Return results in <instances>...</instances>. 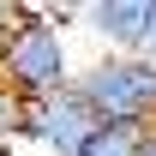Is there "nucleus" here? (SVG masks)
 <instances>
[{
	"label": "nucleus",
	"mask_w": 156,
	"mask_h": 156,
	"mask_svg": "<svg viewBox=\"0 0 156 156\" xmlns=\"http://www.w3.org/2000/svg\"><path fill=\"white\" fill-rule=\"evenodd\" d=\"M78 60H72V42H66V24H60L54 6H24L12 36L0 48V84L30 108L42 96H60L72 84Z\"/></svg>",
	"instance_id": "1"
},
{
	"label": "nucleus",
	"mask_w": 156,
	"mask_h": 156,
	"mask_svg": "<svg viewBox=\"0 0 156 156\" xmlns=\"http://www.w3.org/2000/svg\"><path fill=\"white\" fill-rule=\"evenodd\" d=\"M138 156H156V126L144 132V144H138Z\"/></svg>",
	"instance_id": "8"
},
{
	"label": "nucleus",
	"mask_w": 156,
	"mask_h": 156,
	"mask_svg": "<svg viewBox=\"0 0 156 156\" xmlns=\"http://www.w3.org/2000/svg\"><path fill=\"white\" fill-rule=\"evenodd\" d=\"M138 144H144V126H96L78 156H138Z\"/></svg>",
	"instance_id": "5"
},
{
	"label": "nucleus",
	"mask_w": 156,
	"mask_h": 156,
	"mask_svg": "<svg viewBox=\"0 0 156 156\" xmlns=\"http://www.w3.org/2000/svg\"><path fill=\"white\" fill-rule=\"evenodd\" d=\"M24 6H12V0H0V48H6V36H12V24H18Z\"/></svg>",
	"instance_id": "6"
},
{
	"label": "nucleus",
	"mask_w": 156,
	"mask_h": 156,
	"mask_svg": "<svg viewBox=\"0 0 156 156\" xmlns=\"http://www.w3.org/2000/svg\"><path fill=\"white\" fill-rule=\"evenodd\" d=\"M78 18L90 36H102L114 54H144V24H150V0H90L78 6Z\"/></svg>",
	"instance_id": "4"
},
{
	"label": "nucleus",
	"mask_w": 156,
	"mask_h": 156,
	"mask_svg": "<svg viewBox=\"0 0 156 156\" xmlns=\"http://www.w3.org/2000/svg\"><path fill=\"white\" fill-rule=\"evenodd\" d=\"M72 96L96 114V126H156V60L102 54L72 72Z\"/></svg>",
	"instance_id": "2"
},
{
	"label": "nucleus",
	"mask_w": 156,
	"mask_h": 156,
	"mask_svg": "<svg viewBox=\"0 0 156 156\" xmlns=\"http://www.w3.org/2000/svg\"><path fill=\"white\" fill-rule=\"evenodd\" d=\"M90 132H96V114L84 108V102L72 96V84L60 90V96H42L24 108V132L30 144H42L48 156H78L84 144H90Z\"/></svg>",
	"instance_id": "3"
},
{
	"label": "nucleus",
	"mask_w": 156,
	"mask_h": 156,
	"mask_svg": "<svg viewBox=\"0 0 156 156\" xmlns=\"http://www.w3.org/2000/svg\"><path fill=\"white\" fill-rule=\"evenodd\" d=\"M144 60H156V0H150V24H144Z\"/></svg>",
	"instance_id": "7"
}]
</instances>
